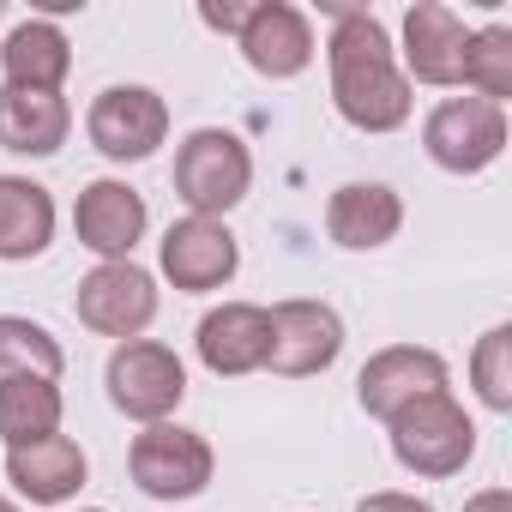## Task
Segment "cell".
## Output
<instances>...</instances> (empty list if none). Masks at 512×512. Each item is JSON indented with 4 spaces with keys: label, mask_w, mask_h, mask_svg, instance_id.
Instances as JSON below:
<instances>
[{
    "label": "cell",
    "mask_w": 512,
    "mask_h": 512,
    "mask_svg": "<svg viewBox=\"0 0 512 512\" xmlns=\"http://www.w3.org/2000/svg\"><path fill=\"white\" fill-rule=\"evenodd\" d=\"M332 103L356 133H398L410 121V79L398 73L392 37L362 7H332Z\"/></svg>",
    "instance_id": "cell-1"
},
{
    "label": "cell",
    "mask_w": 512,
    "mask_h": 512,
    "mask_svg": "<svg viewBox=\"0 0 512 512\" xmlns=\"http://www.w3.org/2000/svg\"><path fill=\"white\" fill-rule=\"evenodd\" d=\"M386 434H392V458L410 476H428V482L458 476L476 458V422L464 416V404L452 392H428V398L404 404L386 422Z\"/></svg>",
    "instance_id": "cell-2"
},
{
    "label": "cell",
    "mask_w": 512,
    "mask_h": 512,
    "mask_svg": "<svg viewBox=\"0 0 512 512\" xmlns=\"http://www.w3.org/2000/svg\"><path fill=\"white\" fill-rule=\"evenodd\" d=\"M253 187V157L235 133L223 127H199L181 139L175 151V199L187 205V217H217L235 211Z\"/></svg>",
    "instance_id": "cell-3"
},
{
    "label": "cell",
    "mask_w": 512,
    "mask_h": 512,
    "mask_svg": "<svg viewBox=\"0 0 512 512\" xmlns=\"http://www.w3.org/2000/svg\"><path fill=\"white\" fill-rule=\"evenodd\" d=\"M103 386H109V404L121 416H133V422L151 428V422H169L175 404L187 398V368H181V356L169 344L127 338V344H115V356L103 368Z\"/></svg>",
    "instance_id": "cell-4"
},
{
    "label": "cell",
    "mask_w": 512,
    "mask_h": 512,
    "mask_svg": "<svg viewBox=\"0 0 512 512\" xmlns=\"http://www.w3.org/2000/svg\"><path fill=\"white\" fill-rule=\"evenodd\" d=\"M127 470L139 482V494L151 500H193L211 488V440L181 428V422H151L145 434H133V452H127Z\"/></svg>",
    "instance_id": "cell-5"
},
{
    "label": "cell",
    "mask_w": 512,
    "mask_h": 512,
    "mask_svg": "<svg viewBox=\"0 0 512 512\" xmlns=\"http://www.w3.org/2000/svg\"><path fill=\"white\" fill-rule=\"evenodd\" d=\"M422 145L446 175H482L506 151V109L482 97H446L422 121Z\"/></svg>",
    "instance_id": "cell-6"
},
{
    "label": "cell",
    "mask_w": 512,
    "mask_h": 512,
    "mask_svg": "<svg viewBox=\"0 0 512 512\" xmlns=\"http://www.w3.org/2000/svg\"><path fill=\"white\" fill-rule=\"evenodd\" d=\"M73 314L97 338H121L127 344V338H139L157 320V278L145 266H133V260H103L97 272L79 278Z\"/></svg>",
    "instance_id": "cell-7"
},
{
    "label": "cell",
    "mask_w": 512,
    "mask_h": 512,
    "mask_svg": "<svg viewBox=\"0 0 512 512\" xmlns=\"http://www.w3.org/2000/svg\"><path fill=\"white\" fill-rule=\"evenodd\" d=\"M85 133H91V145H97L109 163H145V157L169 139V103H163L151 85H109V91L91 103Z\"/></svg>",
    "instance_id": "cell-8"
},
{
    "label": "cell",
    "mask_w": 512,
    "mask_h": 512,
    "mask_svg": "<svg viewBox=\"0 0 512 512\" xmlns=\"http://www.w3.org/2000/svg\"><path fill=\"white\" fill-rule=\"evenodd\" d=\"M157 260H163V278L181 296H205V290H223L235 278L241 247H235V235L217 217H181V223L163 229Z\"/></svg>",
    "instance_id": "cell-9"
},
{
    "label": "cell",
    "mask_w": 512,
    "mask_h": 512,
    "mask_svg": "<svg viewBox=\"0 0 512 512\" xmlns=\"http://www.w3.org/2000/svg\"><path fill=\"white\" fill-rule=\"evenodd\" d=\"M338 356H344L338 308H326V302H278L272 308V350H266L272 374L308 380V374H326Z\"/></svg>",
    "instance_id": "cell-10"
},
{
    "label": "cell",
    "mask_w": 512,
    "mask_h": 512,
    "mask_svg": "<svg viewBox=\"0 0 512 512\" xmlns=\"http://www.w3.org/2000/svg\"><path fill=\"white\" fill-rule=\"evenodd\" d=\"M235 43H241V61L260 79H296L314 61V25H308L302 7H290V0H260V7H247Z\"/></svg>",
    "instance_id": "cell-11"
},
{
    "label": "cell",
    "mask_w": 512,
    "mask_h": 512,
    "mask_svg": "<svg viewBox=\"0 0 512 512\" xmlns=\"http://www.w3.org/2000/svg\"><path fill=\"white\" fill-rule=\"evenodd\" d=\"M151 211H145V193L127 187V181H91L79 187V205H73V235L79 247H91L97 260H133V247L145 235Z\"/></svg>",
    "instance_id": "cell-12"
},
{
    "label": "cell",
    "mask_w": 512,
    "mask_h": 512,
    "mask_svg": "<svg viewBox=\"0 0 512 512\" xmlns=\"http://www.w3.org/2000/svg\"><path fill=\"white\" fill-rule=\"evenodd\" d=\"M464 49H470V25L440 7V0H416L404 13V79L416 85H464Z\"/></svg>",
    "instance_id": "cell-13"
},
{
    "label": "cell",
    "mask_w": 512,
    "mask_h": 512,
    "mask_svg": "<svg viewBox=\"0 0 512 512\" xmlns=\"http://www.w3.org/2000/svg\"><path fill=\"white\" fill-rule=\"evenodd\" d=\"M199 362L217 380H241V374H260L266 350H272V308H253V302H223L199 320L193 332Z\"/></svg>",
    "instance_id": "cell-14"
},
{
    "label": "cell",
    "mask_w": 512,
    "mask_h": 512,
    "mask_svg": "<svg viewBox=\"0 0 512 512\" xmlns=\"http://www.w3.org/2000/svg\"><path fill=\"white\" fill-rule=\"evenodd\" d=\"M428 392H446V362L434 350H416V344H392V350L368 356V368L356 374V398L380 422H392L404 404H416Z\"/></svg>",
    "instance_id": "cell-15"
},
{
    "label": "cell",
    "mask_w": 512,
    "mask_h": 512,
    "mask_svg": "<svg viewBox=\"0 0 512 512\" xmlns=\"http://www.w3.org/2000/svg\"><path fill=\"white\" fill-rule=\"evenodd\" d=\"M404 229V199L386 181H344L326 199V235L350 253H374Z\"/></svg>",
    "instance_id": "cell-16"
},
{
    "label": "cell",
    "mask_w": 512,
    "mask_h": 512,
    "mask_svg": "<svg viewBox=\"0 0 512 512\" xmlns=\"http://www.w3.org/2000/svg\"><path fill=\"white\" fill-rule=\"evenodd\" d=\"M85 452L79 440L67 434H49V440H31V446H7V482L31 500V506H61L85 488Z\"/></svg>",
    "instance_id": "cell-17"
},
{
    "label": "cell",
    "mask_w": 512,
    "mask_h": 512,
    "mask_svg": "<svg viewBox=\"0 0 512 512\" xmlns=\"http://www.w3.org/2000/svg\"><path fill=\"white\" fill-rule=\"evenodd\" d=\"M73 133V109L61 91H13L0 85V151L55 157Z\"/></svg>",
    "instance_id": "cell-18"
},
{
    "label": "cell",
    "mask_w": 512,
    "mask_h": 512,
    "mask_svg": "<svg viewBox=\"0 0 512 512\" xmlns=\"http://www.w3.org/2000/svg\"><path fill=\"white\" fill-rule=\"evenodd\" d=\"M0 73H7L13 91H61V79L73 73V43L61 37V25L25 19L0 43Z\"/></svg>",
    "instance_id": "cell-19"
},
{
    "label": "cell",
    "mask_w": 512,
    "mask_h": 512,
    "mask_svg": "<svg viewBox=\"0 0 512 512\" xmlns=\"http://www.w3.org/2000/svg\"><path fill=\"white\" fill-rule=\"evenodd\" d=\"M55 241V199L31 175H0V260H37Z\"/></svg>",
    "instance_id": "cell-20"
},
{
    "label": "cell",
    "mask_w": 512,
    "mask_h": 512,
    "mask_svg": "<svg viewBox=\"0 0 512 512\" xmlns=\"http://www.w3.org/2000/svg\"><path fill=\"white\" fill-rule=\"evenodd\" d=\"M61 380H0V440L31 446L61 434Z\"/></svg>",
    "instance_id": "cell-21"
},
{
    "label": "cell",
    "mask_w": 512,
    "mask_h": 512,
    "mask_svg": "<svg viewBox=\"0 0 512 512\" xmlns=\"http://www.w3.org/2000/svg\"><path fill=\"white\" fill-rule=\"evenodd\" d=\"M67 350L49 338V326L0 314V380H61Z\"/></svg>",
    "instance_id": "cell-22"
},
{
    "label": "cell",
    "mask_w": 512,
    "mask_h": 512,
    "mask_svg": "<svg viewBox=\"0 0 512 512\" xmlns=\"http://www.w3.org/2000/svg\"><path fill=\"white\" fill-rule=\"evenodd\" d=\"M464 85L482 97V103H500L512 97V31L506 25H482L470 31V49H464Z\"/></svg>",
    "instance_id": "cell-23"
},
{
    "label": "cell",
    "mask_w": 512,
    "mask_h": 512,
    "mask_svg": "<svg viewBox=\"0 0 512 512\" xmlns=\"http://www.w3.org/2000/svg\"><path fill=\"white\" fill-rule=\"evenodd\" d=\"M470 386L488 410H500V416L512 410V326L482 332V344L470 356Z\"/></svg>",
    "instance_id": "cell-24"
},
{
    "label": "cell",
    "mask_w": 512,
    "mask_h": 512,
    "mask_svg": "<svg viewBox=\"0 0 512 512\" xmlns=\"http://www.w3.org/2000/svg\"><path fill=\"white\" fill-rule=\"evenodd\" d=\"M199 19L211 25V31H241V19H247V7H241V0H223V7H217V0H205V7H199Z\"/></svg>",
    "instance_id": "cell-25"
},
{
    "label": "cell",
    "mask_w": 512,
    "mask_h": 512,
    "mask_svg": "<svg viewBox=\"0 0 512 512\" xmlns=\"http://www.w3.org/2000/svg\"><path fill=\"white\" fill-rule=\"evenodd\" d=\"M356 512H434V506H428V500H416V494H392V488H386V494H368Z\"/></svg>",
    "instance_id": "cell-26"
},
{
    "label": "cell",
    "mask_w": 512,
    "mask_h": 512,
    "mask_svg": "<svg viewBox=\"0 0 512 512\" xmlns=\"http://www.w3.org/2000/svg\"><path fill=\"white\" fill-rule=\"evenodd\" d=\"M464 512H512V494L506 488H482V494L464 500Z\"/></svg>",
    "instance_id": "cell-27"
},
{
    "label": "cell",
    "mask_w": 512,
    "mask_h": 512,
    "mask_svg": "<svg viewBox=\"0 0 512 512\" xmlns=\"http://www.w3.org/2000/svg\"><path fill=\"white\" fill-rule=\"evenodd\" d=\"M0 512H19V506H13V500H0Z\"/></svg>",
    "instance_id": "cell-28"
},
{
    "label": "cell",
    "mask_w": 512,
    "mask_h": 512,
    "mask_svg": "<svg viewBox=\"0 0 512 512\" xmlns=\"http://www.w3.org/2000/svg\"><path fill=\"white\" fill-rule=\"evenodd\" d=\"M85 512H103V506H85Z\"/></svg>",
    "instance_id": "cell-29"
},
{
    "label": "cell",
    "mask_w": 512,
    "mask_h": 512,
    "mask_svg": "<svg viewBox=\"0 0 512 512\" xmlns=\"http://www.w3.org/2000/svg\"><path fill=\"white\" fill-rule=\"evenodd\" d=\"M0 19H7V7H0Z\"/></svg>",
    "instance_id": "cell-30"
}]
</instances>
